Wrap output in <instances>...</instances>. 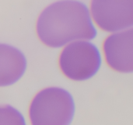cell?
Listing matches in <instances>:
<instances>
[{"instance_id":"cell-5","label":"cell","mask_w":133,"mask_h":125,"mask_svg":"<svg viewBox=\"0 0 133 125\" xmlns=\"http://www.w3.org/2000/svg\"><path fill=\"white\" fill-rule=\"evenodd\" d=\"M104 54L107 64L118 72L133 71V30L132 28L117 31L104 42Z\"/></svg>"},{"instance_id":"cell-7","label":"cell","mask_w":133,"mask_h":125,"mask_svg":"<svg viewBox=\"0 0 133 125\" xmlns=\"http://www.w3.org/2000/svg\"><path fill=\"white\" fill-rule=\"evenodd\" d=\"M0 125H26L23 115L10 106H0Z\"/></svg>"},{"instance_id":"cell-2","label":"cell","mask_w":133,"mask_h":125,"mask_svg":"<svg viewBox=\"0 0 133 125\" xmlns=\"http://www.w3.org/2000/svg\"><path fill=\"white\" fill-rule=\"evenodd\" d=\"M74 114L72 96L68 91L58 87L41 90L29 107L31 125H69Z\"/></svg>"},{"instance_id":"cell-1","label":"cell","mask_w":133,"mask_h":125,"mask_svg":"<svg viewBox=\"0 0 133 125\" xmlns=\"http://www.w3.org/2000/svg\"><path fill=\"white\" fill-rule=\"evenodd\" d=\"M36 31L40 40L51 47L91 40L97 35L88 9L73 0L56 2L47 7L38 17Z\"/></svg>"},{"instance_id":"cell-4","label":"cell","mask_w":133,"mask_h":125,"mask_svg":"<svg viewBox=\"0 0 133 125\" xmlns=\"http://www.w3.org/2000/svg\"><path fill=\"white\" fill-rule=\"evenodd\" d=\"M91 16L106 32L129 29L133 23V0H92Z\"/></svg>"},{"instance_id":"cell-6","label":"cell","mask_w":133,"mask_h":125,"mask_svg":"<svg viewBox=\"0 0 133 125\" xmlns=\"http://www.w3.org/2000/svg\"><path fill=\"white\" fill-rule=\"evenodd\" d=\"M26 61L18 49L0 44V86H8L16 82L24 74Z\"/></svg>"},{"instance_id":"cell-3","label":"cell","mask_w":133,"mask_h":125,"mask_svg":"<svg viewBox=\"0 0 133 125\" xmlns=\"http://www.w3.org/2000/svg\"><path fill=\"white\" fill-rule=\"evenodd\" d=\"M101 64L97 47L86 40L69 43L62 51L58 65L62 72L73 81H85L98 72Z\"/></svg>"}]
</instances>
